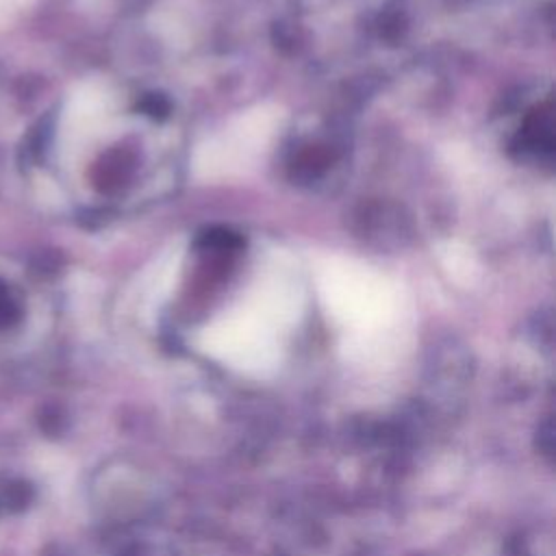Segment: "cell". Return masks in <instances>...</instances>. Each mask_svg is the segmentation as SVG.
Returning a JSON list of instances; mask_svg holds the SVG:
<instances>
[{"label":"cell","instance_id":"1","mask_svg":"<svg viewBox=\"0 0 556 556\" xmlns=\"http://www.w3.org/2000/svg\"><path fill=\"white\" fill-rule=\"evenodd\" d=\"M324 308L352 330L356 343L387 334L400 315V293L378 269L350 256H326L315 269Z\"/></svg>","mask_w":556,"mask_h":556},{"label":"cell","instance_id":"2","mask_svg":"<svg viewBox=\"0 0 556 556\" xmlns=\"http://www.w3.org/2000/svg\"><path fill=\"white\" fill-rule=\"evenodd\" d=\"M285 111L278 104H258L232 117L219 132L200 141L191 156L198 180L241 176L265 156L282 128Z\"/></svg>","mask_w":556,"mask_h":556},{"label":"cell","instance_id":"3","mask_svg":"<svg viewBox=\"0 0 556 556\" xmlns=\"http://www.w3.org/2000/svg\"><path fill=\"white\" fill-rule=\"evenodd\" d=\"M280 330L250 304L206 324L200 334V348L239 371L265 374L280 361Z\"/></svg>","mask_w":556,"mask_h":556},{"label":"cell","instance_id":"4","mask_svg":"<svg viewBox=\"0 0 556 556\" xmlns=\"http://www.w3.org/2000/svg\"><path fill=\"white\" fill-rule=\"evenodd\" d=\"M245 304L258 311L280 332L298 324L304 308V291L287 269H269L252 287Z\"/></svg>","mask_w":556,"mask_h":556},{"label":"cell","instance_id":"5","mask_svg":"<svg viewBox=\"0 0 556 556\" xmlns=\"http://www.w3.org/2000/svg\"><path fill=\"white\" fill-rule=\"evenodd\" d=\"M437 256H439L441 267L454 282L469 287L480 278V263H478L476 254L465 243L452 241V239L443 241L437 248Z\"/></svg>","mask_w":556,"mask_h":556}]
</instances>
